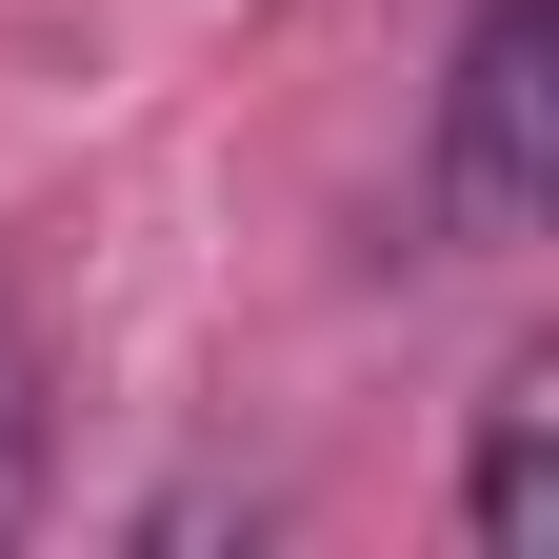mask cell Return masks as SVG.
<instances>
[{
    "label": "cell",
    "mask_w": 559,
    "mask_h": 559,
    "mask_svg": "<svg viewBox=\"0 0 559 559\" xmlns=\"http://www.w3.org/2000/svg\"><path fill=\"white\" fill-rule=\"evenodd\" d=\"M419 200H440V240H460V260L539 240V200H559V0H479V21H460Z\"/></svg>",
    "instance_id": "6da1fadb"
},
{
    "label": "cell",
    "mask_w": 559,
    "mask_h": 559,
    "mask_svg": "<svg viewBox=\"0 0 559 559\" xmlns=\"http://www.w3.org/2000/svg\"><path fill=\"white\" fill-rule=\"evenodd\" d=\"M539 500H559V360H520L500 400H479V479H460V520L520 559V539H539Z\"/></svg>",
    "instance_id": "7a4b0ae2"
},
{
    "label": "cell",
    "mask_w": 559,
    "mask_h": 559,
    "mask_svg": "<svg viewBox=\"0 0 559 559\" xmlns=\"http://www.w3.org/2000/svg\"><path fill=\"white\" fill-rule=\"evenodd\" d=\"M40 520V320H21V280H0V539Z\"/></svg>",
    "instance_id": "3957f363"
}]
</instances>
